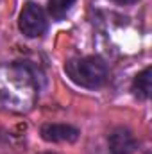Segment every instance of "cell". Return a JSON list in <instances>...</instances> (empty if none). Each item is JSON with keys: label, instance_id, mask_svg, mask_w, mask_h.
Segmentation results:
<instances>
[{"label": "cell", "instance_id": "cell-1", "mask_svg": "<svg viewBox=\"0 0 152 154\" xmlns=\"http://www.w3.org/2000/svg\"><path fill=\"white\" fill-rule=\"evenodd\" d=\"M38 86L32 72L16 63L0 65V108L13 113H27L34 108Z\"/></svg>", "mask_w": 152, "mask_h": 154}, {"label": "cell", "instance_id": "cell-2", "mask_svg": "<svg viewBox=\"0 0 152 154\" xmlns=\"http://www.w3.org/2000/svg\"><path fill=\"white\" fill-rule=\"evenodd\" d=\"M66 74L82 88H100L108 81V65L99 56H86L66 63Z\"/></svg>", "mask_w": 152, "mask_h": 154}, {"label": "cell", "instance_id": "cell-3", "mask_svg": "<svg viewBox=\"0 0 152 154\" xmlns=\"http://www.w3.org/2000/svg\"><path fill=\"white\" fill-rule=\"evenodd\" d=\"M18 27L22 31V34H25L27 38H38L45 32L47 29V16L45 11L34 2H27L23 5V9L20 11V18H18Z\"/></svg>", "mask_w": 152, "mask_h": 154}, {"label": "cell", "instance_id": "cell-4", "mask_svg": "<svg viewBox=\"0 0 152 154\" xmlns=\"http://www.w3.org/2000/svg\"><path fill=\"white\" fill-rule=\"evenodd\" d=\"M79 129L70 124H45L41 127L43 140L52 143H72L79 138Z\"/></svg>", "mask_w": 152, "mask_h": 154}, {"label": "cell", "instance_id": "cell-5", "mask_svg": "<svg viewBox=\"0 0 152 154\" xmlns=\"http://www.w3.org/2000/svg\"><path fill=\"white\" fill-rule=\"evenodd\" d=\"M108 142H109L111 154H132L136 151V138L127 127L113 129Z\"/></svg>", "mask_w": 152, "mask_h": 154}, {"label": "cell", "instance_id": "cell-6", "mask_svg": "<svg viewBox=\"0 0 152 154\" xmlns=\"http://www.w3.org/2000/svg\"><path fill=\"white\" fill-rule=\"evenodd\" d=\"M150 68H145L143 72H140L134 77L132 90L140 99H149V95H150Z\"/></svg>", "mask_w": 152, "mask_h": 154}, {"label": "cell", "instance_id": "cell-7", "mask_svg": "<svg viewBox=\"0 0 152 154\" xmlns=\"http://www.w3.org/2000/svg\"><path fill=\"white\" fill-rule=\"evenodd\" d=\"M74 4H75V0H48V13L52 18L61 20L70 13Z\"/></svg>", "mask_w": 152, "mask_h": 154}, {"label": "cell", "instance_id": "cell-8", "mask_svg": "<svg viewBox=\"0 0 152 154\" xmlns=\"http://www.w3.org/2000/svg\"><path fill=\"white\" fill-rule=\"evenodd\" d=\"M118 2H123V4H132V2H138V0H118Z\"/></svg>", "mask_w": 152, "mask_h": 154}, {"label": "cell", "instance_id": "cell-9", "mask_svg": "<svg viewBox=\"0 0 152 154\" xmlns=\"http://www.w3.org/2000/svg\"><path fill=\"white\" fill-rule=\"evenodd\" d=\"M41 154H56V152H41Z\"/></svg>", "mask_w": 152, "mask_h": 154}]
</instances>
